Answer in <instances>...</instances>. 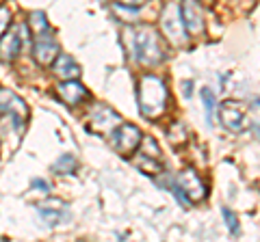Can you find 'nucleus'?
<instances>
[{"label":"nucleus","instance_id":"1","mask_svg":"<svg viewBox=\"0 0 260 242\" xmlns=\"http://www.w3.org/2000/svg\"><path fill=\"white\" fill-rule=\"evenodd\" d=\"M130 37V56L137 59L143 65H158L165 61V42H162L160 33H156L150 26H141V28H130L128 33Z\"/></svg>","mask_w":260,"mask_h":242},{"label":"nucleus","instance_id":"2","mask_svg":"<svg viewBox=\"0 0 260 242\" xmlns=\"http://www.w3.org/2000/svg\"><path fill=\"white\" fill-rule=\"evenodd\" d=\"M137 102H139V110L143 117L158 119L167 108L169 91L165 80L158 76H143L137 87Z\"/></svg>","mask_w":260,"mask_h":242},{"label":"nucleus","instance_id":"3","mask_svg":"<svg viewBox=\"0 0 260 242\" xmlns=\"http://www.w3.org/2000/svg\"><path fill=\"white\" fill-rule=\"evenodd\" d=\"M160 30H162V37H165L172 46L180 48L186 44L189 30L184 26L180 3H167L165 5V9L160 13Z\"/></svg>","mask_w":260,"mask_h":242},{"label":"nucleus","instance_id":"4","mask_svg":"<svg viewBox=\"0 0 260 242\" xmlns=\"http://www.w3.org/2000/svg\"><path fill=\"white\" fill-rule=\"evenodd\" d=\"M133 165L139 169L141 173L152 175V177H156L158 173L167 171L165 163H162V156H160V147L152 136H143L139 149L133 154Z\"/></svg>","mask_w":260,"mask_h":242},{"label":"nucleus","instance_id":"5","mask_svg":"<svg viewBox=\"0 0 260 242\" xmlns=\"http://www.w3.org/2000/svg\"><path fill=\"white\" fill-rule=\"evenodd\" d=\"M28 22H20L13 28H9L7 33L0 37V63H11L18 59V54L22 50V46L28 42L30 37Z\"/></svg>","mask_w":260,"mask_h":242},{"label":"nucleus","instance_id":"6","mask_svg":"<svg viewBox=\"0 0 260 242\" xmlns=\"http://www.w3.org/2000/svg\"><path fill=\"white\" fill-rule=\"evenodd\" d=\"M141 141H143V134H141V130L135 124H119L115 130L111 132L113 149H115L119 156H124V158L133 156L135 151L139 149Z\"/></svg>","mask_w":260,"mask_h":242},{"label":"nucleus","instance_id":"7","mask_svg":"<svg viewBox=\"0 0 260 242\" xmlns=\"http://www.w3.org/2000/svg\"><path fill=\"white\" fill-rule=\"evenodd\" d=\"M59 54H61V46L56 42V35L52 30L32 35V59H35L37 65L52 67V63L56 61Z\"/></svg>","mask_w":260,"mask_h":242},{"label":"nucleus","instance_id":"8","mask_svg":"<svg viewBox=\"0 0 260 242\" xmlns=\"http://www.w3.org/2000/svg\"><path fill=\"white\" fill-rule=\"evenodd\" d=\"M219 121L228 132H243L249 126L247 108L237 100H225L219 104Z\"/></svg>","mask_w":260,"mask_h":242},{"label":"nucleus","instance_id":"9","mask_svg":"<svg viewBox=\"0 0 260 242\" xmlns=\"http://www.w3.org/2000/svg\"><path fill=\"white\" fill-rule=\"evenodd\" d=\"M121 124V117L117 115L113 108H109L107 104H95L93 110L89 112V124L87 130L102 134V136H111V132Z\"/></svg>","mask_w":260,"mask_h":242},{"label":"nucleus","instance_id":"10","mask_svg":"<svg viewBox=\"0 0 260 242\" xmlns=\"http://www.w3.org/2000/svg\"><path fill=\"white\" fill-rule=\"evenodd\" d=\"M0 115L9 117L15 130H22L28 117V108L20 95H15L9 89H0Z\"/></svg>","mask_w":260,"mask_h":242},{"label":"nucleus","instance_id":"11","mask_svg":"<svg viewBox=\"0 0 260 242\" xmlns=\"http://www.w3.org/2000/svg\"><path fill=\"white\" fill-rule=\"evenodd\" d=\"M176 182H178V186L182 188V192L186 195V199H189L191 204H198V201H204L208 197L206 184L202 182V177L198 175L195 169H182V171L176 175Z\"/></svg>","mask_w":260,"mask_h":242},{"label":"nucleus","instance_id":"12","mask_svg":"<svg viewBox=\"0 0 260 242\" xmlns=\"http://www.w3.org/2000/svg\"><path fill=\"white\" fill-rule=\"evenodd\" d=\"M37 216L46 227H59L70 219V210L61 199H48L37 206Z\"/></svg>","mask_w":260,"mask_h":242},{"label":"nucleus","instance_id":"13","mask_svg":"<svg viewBox=\"0 0 260 242\" xmlns=\"http://www.w3.org/2000/svg\"><path fill=\"white\" fill-rule=\"evenodd\" d=\"M56 93H59V98L68 104V106H80V104H85L89 98H91L89 89L80 83L78 78L61 80V83L56 85Z\"/></svg>","mask_w":260,"mask_h":242},{"label":"nucleus","instance_id":"14","mask_svg":"<svg viewBox=\"0 0 260 242\" xmlns=\"http://www.w3.org/2000/svg\"><path fill=\"white\" fill-rule=\"evenodd\" d=\"M182 20L189 35H200L204 33V9H202L200 0H182Z\"/></svg>","mask_w":260,"mask_h":242},{"label":"nucleus","instance_id":"15","mask_svg":"<svg viewBox=\"0 0 260 242\" xmlns=\"http://www.w3.org/2000/svg\"><path fill=\"white\" fill-rule=\"evenodd\" d=\"M52 71L56 74V78L70 80V78H78L83 69H80V65L76 63L74 56H70V54H59V56H56V61L52 63Z\"/></svg>","mask_w":260,"mask_h":242},{"label":"nucleus","instance_id":"16","mask_svg":"<svg viewBox=\"0 0 260 242\" xmlns=\"http://www.w3.org/2000/svg\"><path fill=\"white\" fill-rule=\"evenodd\" d=\"M52 171L59 175H74L78 171V160L72 154H61L52 165Z\"/></svg>","mask_w":260,"mask_h":242},{"label":"nucleus","instance_id":"17","mask_svg":"<svg viewBox=\"0 0 260 242\" xmlns=\"http://www.w3.org/2000/svg\"><path fill=\"white\" fill-rule=\"evenodd\" d=\"M202 102H204V108H206V119H208V126L215 124V117L219 115V106H217V95L210 91L208 87L202 89Z\"/></svg>","mask_w":260,"mask_h":242},{"label":"nucleus","instance_id":"18","mask_svg":"<svg viewBox=\"0 0 260 242\" xmlns=\"http://www.w3.org/2000/svg\"><path fill=\"white\" fill-rule=\"evenodd\" d=\"M111 11L119 22H126V24H135L137 20H139V11H137V7H130V5L115 3Z\"/></svg>","mask_w":260,"mask_h":242},{"label":"nucleus","instance_id":"19","mask_svg":"<svg viewBox=\"0 0 260 242\" xmlns=\"http://www.w3.org/2000/svg\"><path fill=\"white\" fill-rule=\"evenodd\" d=\"M28 28H30L32 35H39V33H46V30H50L46 13L44 11H32L28 15Z\"/></svg>","mask_w":260,"mask_h":242},{"label":"nucleus","instance_id":"20","mask_svg":"<svg viewBox=\"0 0 260 242\" xmlns=\"http://www.w3.org/2000/svg\"><path fill=\"white\" fill-rule=\"evenodd\" d=\"M167 139H169V143H172L174 147H180V145L186 143V130H184V126L180 124V121H174V124L169 126Z\"/></svg>","mask_w":260,"mask_h":242},{"label":"nucleus","instance_id":"21","mask_svg":"<svg viewBox=\"0 0 260 242\" xmlns=\"http://www.w3.org/2000/svg\"><path fill=\"white\" fill-rule=\"evenodd\" d=\"M221 214H223L225 225H228V229H230V233H239V219H237V214H234L230 208H223Z\"/></svg>","mask_w":260,"mask_h":242},{"label":"nucleus","instance_id":"22","mask_svg":"<svg viewBox=\"0 0 260 242\" xmlns=\"http://www.w3.org/2000/svg\"><path fill=\"white\" fill-rule=\"evenodd\" d=\"M9 24H11V11L0 5V37L9 30Z\"/></svg>","mask_w":260,"mask_h":242},{"label":"nucleus","instance_id":"23","mask_svg":"<svg viewBox=\"0 0 260 242\" xmlns=\"http://www.w3.org/2000/svg\"><path fill=\"white\" fill-rule=\"evenodd\" d=\"M30 188L37 190V192H44V195H48V190H50V184H48L46 180H42V177H35V180L30 182Z\"/></svg>","mask_w":260,"mask_h":242},{"label":"nucleus","instance_id":"24","mask_svg":"<svg viewBox=\"0 0 260 242\" xmlns=\"http://www.w3.org/2000/svg\"><path fill=\"white\" fill-rule=\"evenodd\" d=\"M182 89H184V98H191V93H193V83L191 80H184Z\"/></svg>","mask_w":260,"mask_h":242},{"label":"nucleus","instance_id":"25","mask_svg":"<svg viewBox=\"0 0 260 242\" xmlns=\"http://www.w3.org/2000/svg\"><path fill=\"white\" fill-rule=\"evenodd\" d=\"M115 3H121V5H130V7H141L143 3H148V0H115Z\"/></svg>","mask_w":260,"mask_h":242},{"label":"nucleus","instance_id":"26","mask_svg":"<svg viewBox=\"0 0 260 242\" xmlns=\"http://www.w3.org/2000/svg\"><path fill=\"white\" fill-rule=\"evenodd\" d=\"M249 130H251V134H256V139L260 141V124H251Z\"/></svg>","mask_w":260,"mask_h":242},{"label":"nucleus","instance_id":"27","mask_svg":"<svg viewBox=\"0 0 260 242\" xmlns=\"http://www.w3.org/2000/svg\"><path fill=\"white\" fill-rule=\"evenodd\" d=\"M254 108H260V98H256V100H254Z\"/></svg>","mask_w":260,"mask_h":242},{"label":"nucleus","instance_id":"28","mask_svg":"<svg viewBox=\"0 0 260 242\" xmlns=\"http://www.w3.org/2000/svg\"><path fill=\"white\" fill-rule=\"evenodd\" d=\"M0 3H3V0H0Z\"/></svg>","mask_w":260,"mask_h":242}]
</instances>
